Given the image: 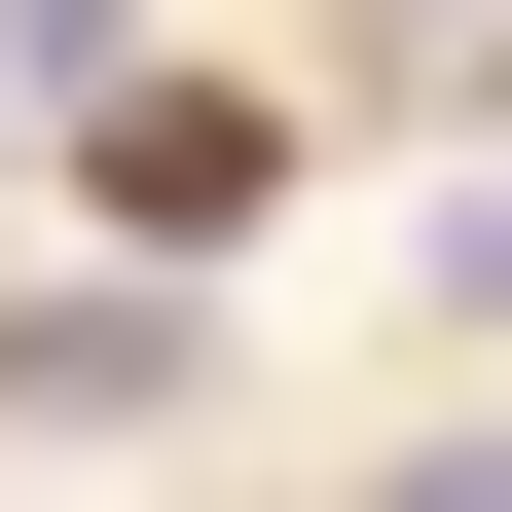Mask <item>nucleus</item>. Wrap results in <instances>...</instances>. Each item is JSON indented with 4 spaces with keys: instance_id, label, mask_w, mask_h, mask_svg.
<instances>
[{
    "instance_id": "nucleus-1",
    "label": "nucleus",
    "mask_w": 512,
    "mask_h": 512,
    "mask_svg": "<svg viewBox=\"0 0 512 512\" xmlns=\"http://www.w3.org/2000/svg\"><path fill=\"white\" fill-rule=\"evenodd\" d=\"M439 293H512V183H476V220H439Z\"/></svg>"
}]
</instances>
